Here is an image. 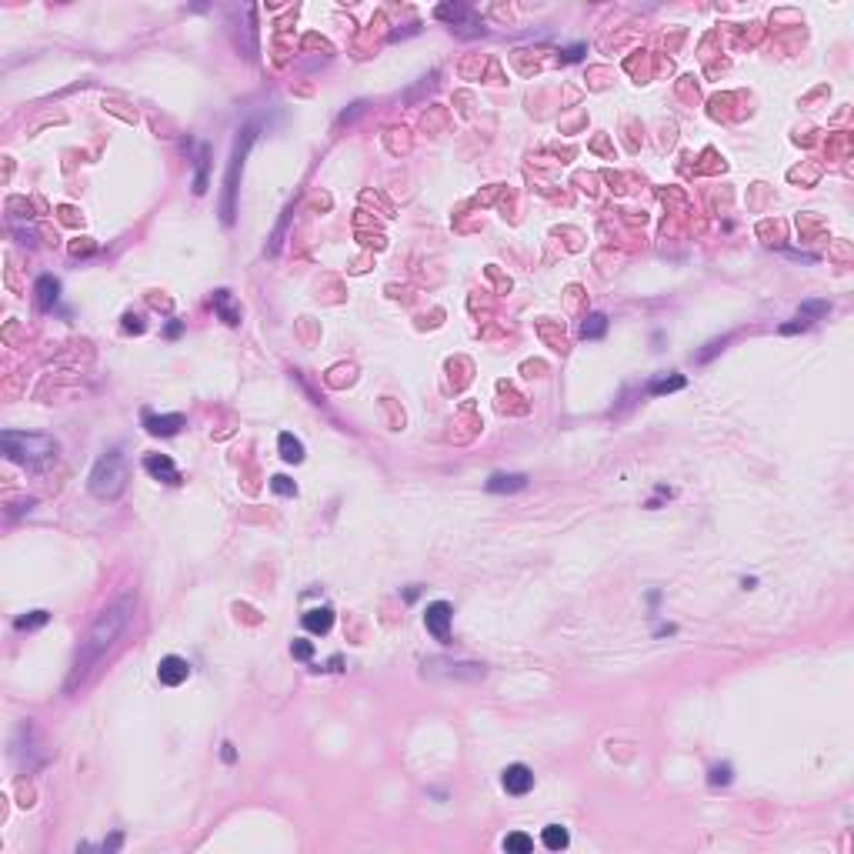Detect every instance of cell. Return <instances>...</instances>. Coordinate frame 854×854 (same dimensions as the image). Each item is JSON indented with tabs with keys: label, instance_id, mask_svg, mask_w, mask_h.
<instances>
[{
	"label": "cell",
	"instance_id": "2",
	"mask_svg": "<svg viewBox=\"0 0 854 854\" xmlns=\"http://www.w3.org/2000/svg\"><path fill=\"white\" fill-rule=\"evenodd\" d=\"M0 447H3V454L10 457V461L27 464V467L44 464V461H50V457L57 454V440H54V437L20 434V431H3V434H0Z\"/></svg>",
	"mask_w": 854,
	"mask_h": 854
},
{
	"label": "cell",
	"instance_id": "3",
	"mask_svg": "<svg viewBox=\"0 0 854 854\" xmlns=\"http://www.w3.org/2000/svg\"><path fill=\"white\" fill-rule=\"evenodd\" d=\"M87 488H91V494L100 497V501H114V497H120L124 488H127V461H124V454H120V451H111V454L100 457V461L94 464V471H91Z\"/></svg>",
	"mask_w": 854,
	"mask_h": 854
},
{
	"label": "cell",
	"instance_id": "8",
	"mask_svg": "<svg viewBox=\"0 0 854 854\" xmlns=\"http://www.w3.org/2000/svg\"><path fill=\"white\" fill-rule=\"evenodd\" d=\"M144 471L164 484H180V471L174 467V461L167 454H147L144 457Z\"/></svg>",
	"mask_w": 854,
	"mask_h": 854
},
{
	"label": "cell",
	"instance_id": "5",
	"mask_svg": "<svg viewBox=\"0 0 854 854\" xmlns=\"http://www.w3.org/2000/svg\"><path fill=\"white\" fill-rule=\"evenodd\" d=\"M451 621H454V608L447 601H434V604H427V611H424V627L434 634V641H440V644H451Z\"/></svg>",
	"mask_w": 854,
	"mask_h": 854
},
{
	"label": "cell",
	"instance_id": "7",
	"mask_svg": "<svg viewBox=\"0 0 854 854\" xmlns=\"http://www.w3.org/2000/svg\"><path fill=\"white\" fill-rule=\"evenodd\" d=\"M157 678H160V684H167V687H177V684H184L190 678V665L184 658H177V654H167L157 665Z\"/></svg>",
	"mask_w": 854,
	"mask_h": 854
},
{
	"label": "cell",
	"instance_id": "16",
	"mask_svg": "<svg viewBox=\"0 0 854 854\" xmlns=\"http://www.w3.org/2000/svg\"><path fill=\"white\" fill-rule=\"evenodd\" d=\"M214 307H217V314H221L228 324L241 321V314H237V310H234V304H230V290H217V294H214Z\"/></svg>",
	"mask_w": 854,
	"mask_h": 854
},
{
	"label": "cell",
	"instance_id": "24",
	"mask_svg": "<svg viewBox=\"0 0 854 854\" xmlns=\"http://www.w3.org/2000/svg\"><path fill=\"white\" fill-rule=\"evenodd\" d=\"M707 781H711V784H727V781H731V764H714Z\"/></svg>",
	"mask_w": 854,
	"mask_h": 854
},
{
	"label": "cell",
	"instance_id": "1",
	"mask_svg": "<svg viewBox=\"0 0 854 854\" xmlns=\"http://www.w3.org/2000/svg\"><path fill=\"white\" fill-rule=\"evenodd\" d=\"M133 608H137L133 597L131 594H124V597H117L114 604H107V608L97 614V621L87 627L84 641H80V647H77L74 667H71V678H67V691H77V684L87 678V671L117 644V638L131 627Z\"/></svg>",
	"mask_w": 854,
	"mask_h": 854
},
{
	"label": "cell",
	"instance_id": "26",
	"mask_svg": "<svg viewBox=\"0 0 854 854\" xmlns=\"http://www.w3.org/2000/svg\"><path fill=\"white\" fill-rule=\"evenodd\" d=\"M721 347H724V341H714V344H707V351H704V354H698V361H707V358H711V354H718V351H721Z\"/></svg>",
	"mask_w": 854,
	"mask_h": 854
},
{
	"label": "cell",
	"instance_id": "12",
	"mask_svg": "<svg viewBox=\"0 0 854 854\" xmlns=\"http://www.w3.org/2000/svg\"><path fill=\"white\" fill-rule=\"evenodd\" d=\"M524 484H528V477H524V474H491V477H488V491H491V494L521 491Z\"/></svg>",
	"mask_w": 854,
	"mask_h": 854
},
{
	"label": "cell",
	"instance_id": "17",
	"mask_svg": "<svg viewBox=\"0 0 854 854\" xmlns=\"http://www.w3.org/2000/svg\"><path fill=\"white\" fill-rule=\"evenodd\" d=\"M684 384H687V380H684L681 374H671V378L651 380V384H647V391H651V394H671V391H681Z\"/></svg>",
	"mask_w": 854,
	"mask_h": 854
},
{
	"label": "cell",
	"instance_id": "10",
	"mask_svg": "<svg viewBox=\"0 0 854 854\" xmlns=\"http://www.w3.org/2000/svg\"><path fill=\"white\" fill-rule=\"evenodd\" d=\"M304 627L310 634H327L334 627V611L331 608H310L304 614Z\"/></svg>",
	"mask_w": 854,
	"mask_h": 854
},
{
	"label": "cell",
	"instance_id": "15",
	"mask_svg": "<svg viewBox=\"0 0 854 854\" xmlns=\"http://www.w3.org/2000/svg\"><path fill=\"white\" fill-rule=\"evenodd\" d=\"M604 331H608V317H604V314H588V321L581 324V337H584V341L604 337Z\"/></svg>",
	"mask_w": 854,
	"mask_h": 854
},
{
	"label": "cell",
	"instance_id": "18",
	"mask_svg": "<svg viewBox=\"0 0 854 854\" xmlns=\"http://www.w3.org/2000/svg\"><path fill=\"white\" fill-rule=\"evenodd\" d=\"M531 848H534V841L524 831H514V835L504 837V851L508 854H528Z\"/></svg>",
	"mask_w": 854,
	"mask_h": 854
},
{
	"label": "cell",
	"instance_id": "21",
	"mask_svg": "<svg viewBox=\"0 0 854 854\" xmlns=\"http://www.w3.org/2000/svg\"><path fill=\"white\" fill-rule=\"evenodd\" d=\"M831 310V304L828 301H808V304H801V321H808V317H821V314H828Z\"/></svg>",
	"mask_w": 854,
	"mask_h": 854
},
{
	"label": "cell",
	"instance_id": "19",
	"mask_svg": "<svg viewBox=\"0 0 854 854\" xmlns=\"http://www.w3.org/2000/svg\"><path fill=\"white\" fill-rule=\"evenodd\" d=\"M207 190V147H201L197 157V177H194V194H204Z\"/></svg>",
	"mask_w": 854,
	"mask_h": 854
},
{
	"label": "cell",
	"instance_id": "13",
	"mask_svg": "<svg viewBox=\"0 0 854 854\" xmlns=\"http://www.w3.org/2000/svg\"><path fill=\"white\" fill-rule=\"evenodd\" d=\"M277 447H281V457H284L287 464H301L304 461V444L294 434H287V431L277 437Z\"/></svg>",
	"mask_w": 854,
	"mask_h": 854
},
{
	"label": "cell",
	"instance_id": "11",
	"mask_svg": "<svg viewBox=\"0 0 854 854\" xmlns=\"http://www.w3.org/2000/svg\"><path fill=\"white\" fill-rule=\"evenodd\" d=\"M34 294H37V304L44 307V310H50V307L57 304L60 281H57V277H50V274H44V277L37 281V287H34Z\"/></svg>",
	"mask_w": 854,
	"mask_h": 854
},
{
	"label": "cell",
	"instance_id": "23",
	"mask_svg": "<svg viewBox=\"0 0 854 854\" xmlns=\"http://www.w3.org/2000/svg\"><path fill=\"white\" fill-rule=\"evenodd\" d=\"M290 654H294L297 661H310V658H314V644L304 641V638H297V641L290 644Z\"/></svg>",
	"mask_w": 854,
	"mask_h": 854
},
{
	"label": "cell",
	"instance_id": "4",
	"mask_svg": "<svg viewBox=\"0 0 854 854\" xmlns=\"http://www.w3.org/2000/svg\"><path fill=\"white\" fill-rule=\"evenodd\" d=\"M254 144V124H247L244 131L237 133L234 140V154H230V167H228V180H224V204H221V217L224 224H234V201H237V177L244 171L247 151Z\"/></svg>",
	"mask_w": 854,
	"mask_h": 854
},
{
	"label": "cell",
	"instance_id": "14",
	"mask_svg": "<svg viewBox=\"0 0 854 854\" xmlns=\"http://www.w3.org/2000/svg\"><path fill=\"white\" fill-rule=\"evenodd\" d=\"M541 841H544L548 851H561V848H568L570 844V835H568V828H561V824H548V828L541 831Z\"/></svg>",
	"mask_w": 854,
	"mask_h": 854
},
{
	"label": "cell",
	"instance_id": "6",
	"mask_svg": "<svg viewBox=\"0 0 854 854\" xmlns=\"http://www.w3.org/2000/svg\"><path fill=\"white\" fill-rule=\"evenodd\" d=\"M501 784H504L508 795H528V791L534 788V771L528 768V764H511V768H504Z\"/></svg>",
	"mask_w": 854,
	"mask_h": 854
},
{
	"label": "cell",
	"instance_id": "28",
	"mask_svg": "<svg viewBox=\"0 0 854 854\" xmlns=\"http://www.w3.org/2000/svg\"><path fill=\"white\" fill-rule=\"evenodd\" d=\"M237 754H234V744H224V761H234Z\"/></svg>",
	"mask_w": 854,
	"mask_h": 854
},
{
	"label": "cell",
	"instance_id": "20",
	"mask_svg": "<svg viewBox=\"0 0 854 854\" xmlns=\"http://www.w3.org/2000/svg\"><path fill=\"white\" fill-rule=\"evenodd\" d=\"M47 611H30V614H24V618H17V631H34V627L47 624Z\"/></svg>",
	"mask_w": 854,
	"mask_h": 854
},
{
	"label": "cell",
	"instance_id": "22",
	"mask_svg": "<svg viewBox=\"0 0 854 854\" xmlns=\"http://www.w3.org/2000/svg\"><path fill=\"white\" fill-rule=\"evenodd\" d=\"M270 488H274L277 494H284V497H294V494H297V484H294L290 477H284V474L270 477Z\"/></svg>",
	"mask_w": 854,
	"mask_h": 854
},
{
	"label": "cell",
	"instance_id": "9",
	"mask_svg": "<svg viewBox=\"0 0 854 854\" xmlns=\"http://www.w3.org/2000/svg\"><path fill=\"white\" fill-rule=\"evenodd\" d=\"M144 427H147L154 437H174L180 427H184V414H147V418H144Z\"/></svg>",
	"mask_w": 854,
	"mask_h": 854
},
{
	"label": "cell",
	"instance_id": "27",
	"mask_svg": "<svg viewBox=\"0 0 854 854\" xmlns=\"http://www.w3.org/2000/svg\"><path fill=\"white\" fill-rule=\"evenodd\" d=\"M120 848V835H114L111 841H104V851H117Z\"/></svg>",
	"mask_w": 854,
	"mask_h": 854
},
{
	"label": "cell",
	"instance_id": "25",
	"mask_svg": "<svg viewBox=\"0 0 854 854\" xmlns=\"http://www.w3.org/2000/svg\"><path fill=\"white\" fill-rule=\"evenodd\" d=\"M124 331H137V334H140V331H144V324H140V317L127 314V317H124Z\"/></svg>",
	"mask_w": 854,
	"mask_h": 854
}]
</instances>
